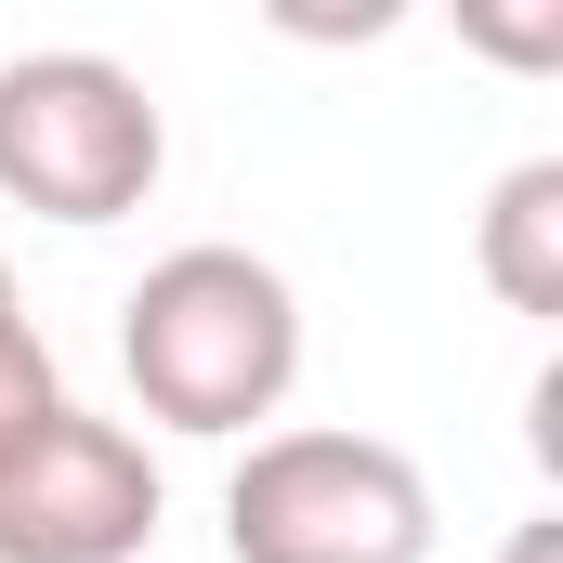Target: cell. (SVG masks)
Segmentation results:
<instances>
[{"label":"cell","instance_id":"1","mask_svg":"<svg viewBox=\"0 0 563 563\" xmlns=\"http://www.w3.org/2000/svg\"><path fill=\"white\" fill-rule=\"evenodd\" d=\"M119 367H132L157 432H210L223 445V432L276 420L288 380H301V288L263 250L197 236V250L144 263V288L119 301Z\"/></svg>","mask_w":563,"mask_h":563},{"label":"cell","instance_id":"2","mask_svg":"<svg viewBox=\"0 0 563 563\" xmlns=\"http://www.w3.org/2000/svg\"><path fill=\"white\" fill-rule=\"evenodd\" d=\"M236 563H432V485L380 432H250L223 485Z\"/></svg>","mask_w":563,"mask_h":563},{"label":"cell","instance_id":"3","mask_svg":"<svg viewBox=\"0 0 563 563\" xmlns=\"http://www.w3.org/2000/svg\"><path fill=\"white\" fill-rule=\"evenodd\" d=\"M170 132L119 53H13L0 66V197L40 223H119L157 197Z\"/></svg>","mask_w":563,"mask_h":563},{"label":"cell","instance_id":"4","mask_svg":"<svg viewBox=\"0 0 563 563\" xmlns=\"http://www.w3.org/2000/svg\"><path fill=\"white\" fill-rule=\"evenodd\" d=\"M157 538V459L144 432L53 407L0 459V563H132Z\"/></svg>","mask_w":563,"mask_h":563},{"label":"cell","instance_id":"5","mask_svg":"<svg viewBox=\"0 0 563 563\" xmlns=\"http://www.w3.org/2000/svg\"><path fill=\"white\" fill-rule=\"evenodd\" d=\"M485 288L511 314H563V157H525L498 197H485V236H472Z\"/></svg>","mask_w":563,"mask_h":563},{"label":"cell","instance_id":"6","mask_svg":"<svg viewBox=\"0 0 563 563\" xmlns=\"http://www.w3.org/2000/svg\"><path fill=\"white\" fill-rule=\"evenodd\" d=\"M66 407V380H53V354H40V328L26 314H0V459L26 445V432Z\"/></svg>","mask_w":563,"mask_h":563},{"label":"cell","instance_id":"7","mask_svg":"<svg viewBox=\"0 0 563 563\" xmlns=\"http://www.w3.org/2000/svg\"><path fill=\"white\" fill-rule=\"evenodd\" d=\"M472 40L511 53V66H563V0H551V13H472Z\"/></svg>","mask_w":563,"mask_h":563},{"label":"cell","instance_id":"8","mask_svg":"<svg viewBox=\"0 0 563 563\" xmlns=\"http://www.w3.org/2000/svg\"><path fill=\"white\" fill-rule=\"evenodd\" d=\"M511 563H563V511H538V525L511 538Z\"/></svg>","mask_w":563,"mask_h":563},{"label":"cell","instance_id":"9","mask_svg":"<svg viewBox=\"0 0 563 563\" xmlns=\"http://www.w3.org/2000/svg\"><path fill=\"white\" fill-rule=\"evenodd\" d=\"M0 314H13V263H0Z\"/></svg>","mask_w":563,"mask_h":563}]
</instances>
